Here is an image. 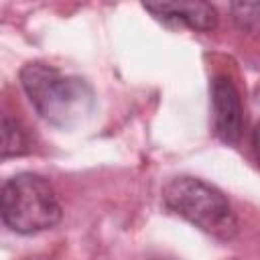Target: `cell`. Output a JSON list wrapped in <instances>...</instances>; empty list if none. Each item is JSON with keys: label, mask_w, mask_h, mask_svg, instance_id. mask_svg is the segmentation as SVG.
Here are the masks:
<instances>
[{"label": "cell", "mask_w": 260, "mask_h": 260, "mask_svg": "<svg viewBox=\"0 0 260 260\" xmlns=\"http://www.w3.org/2000/svg\"><path fill=\"white\" fill-rule=\"evenodd\" d=\"M20 85L35 112L61 130L85 124L95 110L93 87L83 77L43 61L26 63L20 69Z\"/></svg>", "instance_id": "1"}, {"label": "cell", "mask_w": 260, "mask_h": 260, "mask_svg": "<svg viewBox=\"0 0 260 260\" xmlns=\"http://www.w3.org/2000/svg\"><path fill=\"white\" fill-rule=\"evenodd\" d=\"M165 207L205 232L207 236L230 242L238 234V219L228 197L203 179L181 175L162 187Z\"/></svg>", "instance_id": "2"}, {"label": "cell", "mask_w": 260, "mask_h": 260, "mask_svg": "<svg viewBox=\"0 0 260 260\" xmlns=\"http://www.w3.org/2000/svg\"><path fill=\"white\" fill-rule=\"evenodd\" d=\"M53 185L37 173H18L2 185V221L8 230L30 236L51 230L61 219Z\"/></svg>", "instance_id": "3"}, {"label": "cell", "mask_w": 260, "mask_h": 260, "mask_svg": "<svg viewBox=\"0 0 260 260\" xmlns=\"http://www.w3.org/2000/svg\"><path fill=\"white\" fill-rule=\"evenodd\" d=\"M209 93H211L213 134L225 144H238L244 128V114L236 85L230 81V77L217 75L209 85Z\"/></svg>", "instance_id": "4"}, {"label": "cell", "mask_w": 260, "mask_h": 260, "mask_svg": "<svg viewBox=\"0 0 260 260\" xmlns=\"http://www.w3.org/2000/svg\"><path fill=\"white\" fill-rule=\"evenodd\" d=\"M142 8L156 20L181 24L199 32H207L217 24V12L209 2H154L142 4Z\"/></svg>", "instance_id": "5"}, {"label": "cell", "mask_w": 260, "mask_h": 260, "mask_svg": "<svg viewBox=\"0 0 260 260\" xmlns=\"http://www.w3.org/2000/svg\"><path fill=\"white\" fill-rule=\"evenodd\" d=\"M28 150V140L24 130L18 126L16 120L10 118V114L2 116V158L18 156Z\"/></svg>", "instance_id": "6"}, {"label": "cell", "mask_w": 260, "mask_h": 260, "mask_svg": "<svg viewBox=\"0 0 260 260\" xmlns=\"http://www.w3.org/2000/svg\"><path fill=\"white\" fill-rule=\"evenodd\" d=\"M230 12L240 30L260 35V2H232Z\"/></svg>", "instance_id": "7"}, {"label": "cell", "mask_w": 260, "mask_h": 260, "mask_svg": "<svg viewBox=\"0 0 260 260\" xmlns=\"http://www.w3.org/2000/svg\"><path fill=\"white\" fill-rule=\"evenodd\" d=\"M252 148H254V154L260 162V122L254 126V132H252Z\"/></svg>", "instance_id": "8"}]
</instances>
